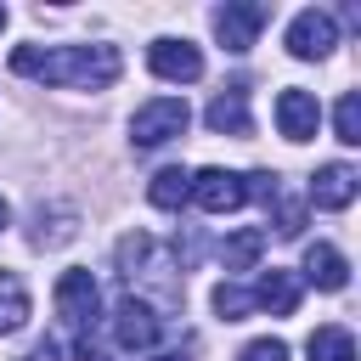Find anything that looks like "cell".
Segmentation results:
<instances>
[{
    "mask_svg": "<svg viewBox=\"0 0 361 361\" xmlns=\"http://www.w3.org/2000/svg\"><path fill=\"white\" fill-rule=\"evenodd\" d=\"M118 45H17L11 73L39 79V85H68V90H107L118 79Z\"/></svg>",
    "mask_w": 361,
    "mask_h": 361,
    "instance_id": "cell-1",
    "label": "cell"
},
{
    "mask_svg": "<svg viewBox=\"0 0 361 361\" xmlns=\"http://www.w3.org/2000/svg\"><path fill=\"white\" fill-rule=\"evenodd\" d=\"M118 271L135 288V299L158 293L164 305H180V271H175V259H169V248L158 237H147V231L118 237Z\"/></svg>",
    "mask_w": 361,
    "mask_h": 361,
    "instance_id": "cell-2",
    "label": "cell"
},
{
    "mask_svg": "<svg viewBox=\"0 0 361 361\" xmlns=\"http://www.w3.org/2000/svg\"><path fill=\"white\" fill-rule=\"evenodd\" d=\"M186 124H192V107H186L180 96H152V102L135 107L130 141H135V147H164V141H175Z\"/></svg>",
    "mask_w": 361,
    "mask_h": 361,
    "instance_id": "cell-3",
    "label": "cell"
},
{
    "mask_svg": "<svg viewBox=\"0 0 361 361\" xmlns=\"http://www.w3.org/2000/svg\"><path fill=\"white\" fill-rule=\"evenodd\" d=\"M192 203L203 214H231V209L248 203V175H237V169H197L192 175Z\"/></svg>",
    "mask_w": 361,
    "mask_h": 361,
    "instance_id": "cell-4",
    "label": "cell"
},
{
    "mask_svg": "<svg viewBox=\"0 0 361 361\" xmlns=\"http://www.w3.org/2000/svg\"><path fill=\"white\" fill-rule=\"evenodd\" d=\"M338 45V23H333V11H299L293 23H288V56H299V62H322L327 51Z\"/></svg>",
    "mask_w": 361,
    "mask_h": 361,
    "instance_id": "cell-5",
    "label": "cell"
},
{
    "mask_svg": "<svg viewBox=\"0 0 361 361\" xmlns=\"http://www.w3.org/2000/svg\"><path fill=\"white\" fill-rule=\"evenodd\" d=\"M107 327H113V338H118L124 350H152V344H158V333H164V316H158L147 299H135V293H130V299H118V310H113V322H107Z\"/></svg>",
    "mask_w": 361,
    "mask_h": 361,
    "instance_id": "cell-6",
    "label": "cell"
},
{
    "mask_svg": "<svg viewBox=\"0 0 361 361\" xmlns=\"http://www.w3.org/2000/svg\"><path fill=\"white\" fill-rule=\"evenodd\" d=\"M147 68L158 79H169V85H192V79H203V51L192 39H152L147 45Z\"/></svg>",
    "mask_w": 361,
    "mask_h": 361,
    "instance_id": "cell-7",
    "label": "cell"
},
{
    "mask_svg": "<svg viewBox=\"0 0 361 361\" xmlns=\"http://www.w3.org/2000/svg\"><path fill=\"white\" fill-rule=\"evenodd\" d=\"M96 305H102V288L90 271H62L56 276V316L68 327H90L96 322Z\"/></svg>",
    "mask_w": 361,
    "mask_h": 361,
    "instance_id": "cell-8",
    "label": "cell"
},
{
    "mask_svg": "<svg viewBox=\"0 0 361 361\" xmlns=\"http://www.w3.org/2000/svg\"><path fill=\"white\" fill-rule=\"evenodd\" d=\"M265 17H271V11H265L259 0H237V6H220V11H214V34H220L226 51H248V45L259 39Z\"/></svg>",
    "mask_w": 361,
    "mask_h": 361,
    "instance_id": "cell-9",
    "label": "cell"
},
{
    "mask_svg": "<svg viewBox=\"0 0 361 361\" xmlns=\"http://www.w3.org/2000/svg\"><path fill=\"white\" fill-rule=\"evenodd\" d=\"M276 130H282L288 141H310V135L322 130V102H316L310 90L288 85V90L276 96Z\"/></svg>",
    "mask_w": 361,
    "mask_h": 361,
    "instance_id": "cell-10",
    "label": "cell"
},
{
    "mask_svg": "<svg viewBox=\"0 0 361 361\" xmlns=\"http://www.w3.org/2000/svg\"><path fill=\"white\" fill-rule=\"evenodd\" d=\"M355 186H361V175L350 164H322L310 175V203L316 209H350L355 203Z\"/></svg>",
    "mask_w": 361,
    "mask_h": 361,
    "instance_id": "cell-11",
    "label": "cell"
},
{
    "mask_svg": "<svg viewBox=\"0 0 361 361\" xmlns=\"http://www.w3.org/2000/svg\"><path fill=\"white\" fill-rule=\"evenodd\" d=\"M203 124H209L214 135H248V130H254V118H248V90H243V85H231V90H220V96L209 102V113H203Z\"/></svg>",
    "mask_w": 361,
    "mask_h": 361,
    "instance_id": "cell-12",
    "label": "cell"
},
{
    "mask_svg": "<svg viewBox=\"0 0 361 361\" xmlns=\"http://www.w3.org/2000/svg\"><path fill=\"white\" fill-rule=\"evenodd\" d=\"M305 282L322 288V293H338V288L350 282V259H344L333 243H310V248H305Z\"/></svg>",
    "mask_w": 361,
    "mask_h": 361,
    "instance_id": "cell-13",
    "label": "cell"
},
{
    "mask_svg": "<svg viewBox=\"0 0 361 361\" xmlns=\"http://www.w3.org/2000/svg\"><path fill=\"white\" fill-rule=\"evenodd\" d=\"M248 293H254V310H271V316H293V310H299V282H293V271H265Z\"/></svg>",
    "mask_w": 361,
    "mask_h": 361,
    "instance_id": "cell-14",
    "label": "cell"
},
{
    "mask_svg": "<svg viewBox=\"0 0 361 361\" xmlns=\"http://www.w3.org/2000/svg\"><path fill=\"white\" fill-rule=\"evenodd\" d=\"M147 197H152L158 209H180V203L192 197V169H180V164L158 169V175H152V186H147Z\"/></svg>",
    "mask_w": 361,
    "mask_h": 361,
    "instance_id": "cell-15",
    "label": "cell"
},
{
    "mask_svg": "<svg viewBox=\"0 0 361 361\" xmlns=\"http://www.w3.org/2000/svg\"><path fill=\"white\" fill-rule=\"evenodd\" d=\"M265 243H271V237H265L259 226H243V231H231V237H226V248H220L226 271H248V265L265 254Z\"/></svg>",
    "mask_w": 361,
    "mask_h": 361,
    "instance_id": "cell-16",
    "label": "cell"
},
{
    "mask_svg": "<svg viewBox=\"0 0 361 361\" xmlns=\"http://www.w3.org/2000/svg\"><path fill=\"white\" fill-rule=\"evenodd\" d=\"M305 355L310 361H355V338H350V327H316L305 338Z\"/></svg>",
    "mask_w": 361,
    "mask_h": 361,
    "instance_id": "cell-17",
    "label": "cell"
},
{
    "mask_svg": "<svg viewBox=\"0 0 361 361\" xmlns=\"http://www.w3.org/2000/svg\"><path fill=\"white\" fill-rule=\"evenodd\" d=\"M23 322H28V288L11 271H0V333H17Z\"/></svg>",
    "mask_w": 361,
    "mask_h": 361,
    "instance_id": "cell-18",
    "label": "cell"
},
{
    "mask_svg": "<svg viewBox=\"0 0 361 361\" xmlns=\"http://www.w3.org/2000/svg\"><path fill=\"white\" fill-rule=\"evenodd\" d=\"M333 130H338L344 147H361V96H355V90L338 96V107H333Z\"/></svg>",
    "mask_w": 361,
    "mask_h": 361,
    "instance_id": "cell-19",
    "label": "cell"
},
{
    "mask_svg": "<svg viewBox=\"0 0 361 361\" xmlns=\"http://www.w3.org/2000/svg\"><path fill=\"white\" fill-rule=\"evenodd\" d=\"M248 310H254V293L248 288H237V282H220L214 288V316L220 322H243Z\"/></svg>",
    "mask_w": 361,
    "mask_h": 361,
    "instance_id": "cell-20",
    "label": "cell"
},
{
    "mask_svg": "<svg viewBox=\"0 0 361 361\" xmlns=\"http://www.w3.org/2000/svg\"><path fill=\"white\" fill-rule=\"evenodd\" d=\"M237 361H288V344L282 338H254L237 350Z\"/></svg>",
    "mask_w": 361,
    "mask_h": 361,
    "instance_id": "cell-21",
    "label": "cell"
},
{
    "mask_svg": "<svg viewBox=\"0 0 361 361\" xmlns=\"http://www.w3.org/2000/svg\"><path fill=\"white\" fill-rule=\"evenodd\" d=\"M147 361H186L180 350H158V355H147Z\"/></svg>",
    "mask_w": 361,
    "mask_h": 361,
    "instance_id": "cell-22",
    "label": "cell"
},
{
    "mask_svg": "<svg viewBox=\"0 0 361 361\" xmlns=\"http://www.w3.org/2000/svg\"><path fill=\"white\" fill-rule=\"evenodd\" d=\"M6 220H11V209H6V197H0V226H6Z\"/></svg>",
    "mask_w": 361,
    "mask_h": 361,
    "instance_id": "cell-23",
    "label": "cell"
},
{
    "mask_svg": "<svg viewBox=\"0 0 361 361\" xmlns=\"http://www.w3.org/2000/svg\"><path fill=\"white\" fill-rule=\"evenodd\" d=\"M0 28H6V6H0Z\"/></svg>",
    "mask_w": 361,
    "mask_h": 361,
    "instance_id": "cell-24",
    "label": "cell"
}]
</instances>
